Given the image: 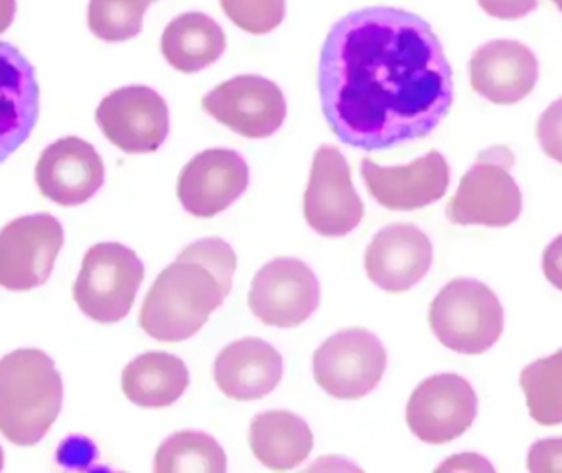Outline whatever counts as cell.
I'll list each match as a JSON object with an SVG mask.
<instances>
[{"label": "cell", "instance_id": "1", "mask_svg": "<svg viewBox=\"0 0 562 473\" xmlns=\"http://www.w3.org/2000/svg\"><path fill=\"white\" fill-rule=\"evenodd\" d=\"M317 88L333 134L366 151L428 137L454 102L438 35L425 19L396 7H366L330 26Z\"/></svg>", "mask_w": 562, "mask_h": 473}, {"label": "cell", "instance_id": "2", "mask_svg": "<svg viewBox=\"0 0 562 473\" xmlns=\"http://www.w3.org/2000/svg\"><path fill=\"white\" fill-rule=\"evenodd\" d=\"M236 270V251L223 238L193 241L158 274L142 304L138 324L160 342L196 336L229 296Z\"/></svg>", "mask_w": 562, "mask_h": 473}, {"label": "cell", "instance_id": "3", "mask_svg": "<svg viewBox=\"0 0 562 473\" xmlns=\"http://www.w3.org/2000/svg\"><path fill=\"white\" fill-rule=\"evenodd\" d=\"M61 406V373L43 350H13L0 360V432L7 441L22 448L38 444Z\"/></svg>", "mask_w": 562, "mask_h": 473}, {"label": "cell", "instance_id": "4", "mask_svg": "<svg viewBox=\"0 0 562 473\" xmlns=\"http://www.w3.org/2000/svg\"><path fill=\"white\" fill-rule=\"evenodd\" d=\"M504 307L497 294L472 278L449 281L429 307L436 339L462 356H481L504 333Z\"/></svg>", "mask_w": 562, "mask_h": 473}, {"label": "cell", "instance_id": "5", "mask_svg": "<svg viewBox=\"0 0 562 473\" xmlns=\"http://www.w3.org/2000/svg\"><path fill=\"white\" fill-rule=\"evenodd\" d=\"M515 155L504 145L477 155L446 207L456 226L508 227L520 219L524 196L510 170Z\"/></svg>", "mask_w": 562, "mask_h": 473}, {"label": "cell", "instance_id": "6", "mask_svg": "<svg viewBox=\"0 0 562 473\" xmlns=\"http://www.w3.org/2000/svg\"><path fill=\"white\" fill-rule=\"evenodd\" d=\"M144 278L145 264L134 250L102 241L85 255L72 296L82 314L95 323H119L131 313Z\"/></svg>", "mask_w": 562, "mask_h": 473}, {"label": "cell", "instance_id": "7", "mask_svg": "<svg viewBox=\"0 0 562 473\" xmlns=\"http://www.w3.org/2000/svg\"><path fill=\"white\" fill-rule=\"evenodd\" d=\"M386 369V350L379 337L362 327L330 336L314 352L317 385L337 399H360L379 386Z\"/></svg>", "mask_w": 562, "mask_h": 473}, {"label": "cell", "instance_id": "8", "mask_svg": "<svg viewBox=\"0 0 562 473\" xmlns=\"http://www.w3.org/2000/svg\"><path fill=\"white\" fill-rule=\"evenodd\" d=\"M303 210L307 226L323 237L347 236L362 223L366 206L339 148L321 145L314 154Z\"/></svg>", "mask_w": 562, "mask_h": 473}, {"label": "cell", "instance_id": "9", "mask_svg": "<svg viewBox=\"0 0 562 473\" xmlns=\"http://www.w3.org/2000/svg\"><path fill=\"white\" fill-rule=\"evenodd\" d=\"M65 230L52 214H33L12 221L0 230V286L30 291L52 277Z\"/></svg>", "mask_w": 562, "mask_h": 473}, {"label": "cell", "instance_id": "10", "mask_svg": "<svg viewBox=\"0 0 562 473\" xmlns=\"http://www.w3.org/2000/svg\"><path fill=\"white\" fill-rule=\"evenodd\" d=\"M95 122L104 137L128 155L154 154L170 134L167 101L147 86H127L102 99Z\"/></svg>", "mask_w": 562, "mask_h": 473}, {"label": "cell", "instance_id": "11", "mask_svg": "<svg viewBox=\"0 0 562 473\" xmlns=\"http://www.w3.org/2000/svg\"><path fill=\"white\" fill-rule=\"evenodd\" d=\"M479 399L464 376L439 373L413 392L406 406V423L426 444H448L461 438L477 418Z\"/></svg>", "mask_w": 562, "mask_h": 473}, {"label": "cell", "instance_id": "12", "mask_svg": "<svg viewBox=\"0 0 562 473\" xmlns=\"http://www.w3.org/2000/svg\"><path fill=\"white\" fill-rule=\"evenodd\" d=\"M319 301L316 274L293 257L276 258L263 264L250 284V309L266 326H301L317 309Z\"/></svg>", "mask_w": 562, "mask_h": 473}, {"label": "cell", "instance_id": "13", "mask_svg": "<svg viewBox=\"0 0 562 473\" xmlns=\"http://www.w3.org/2000/svg\"><path fill=\"white\" fill-rule=\"evenodd\" d=\"M201 108L246 138L272 137L286 119V99L279 85L256 75L236 76L216 86Z\"/></svg>", "mask_w": 562, "mask_h": 473}, {"label": "cell", "instance_id": "14", "mask_svg": "<svg viewBox=\"0 0 562 473\" xmlns=\"http://www.w3.org/2000/svg\"><path fill=\"white\" fill-rule=\"evenodd\" d=\"M249 181V165L239 151L211 148L184 165L178 178V200L191 216L210 219L233 206Z\"/></svg>", "mask_w": 562, "mask_h": 473}, {"label": "cell", "instance_id": "15", "mask_svg": "<svg viewBox=\"0 0 562 473\" xmlns=\"http://www.w3.org/2000/svg\"><path fill=\"white\" fill-rule=\"evenodd\" d=\"M360 173L370 196L390 211H415L438 203L451 183V168L438 150L405 167H380L366 158Z\"/></svg>", "mask_w": 562, "mask_h": 473}, {"label": "cell", "instance_id": "16", "mask_svg": "<svg viewBox=\"0 0 562 473\" xmlns=\"http://www.w3.org/2000/svg\"><path fill=\"white\" fill-rule=\"evenodd\" d=\"M101 155L79 137H65L40 155L35 181L40 193L59 206L75 207L88 203L104 184Z\"/></svg>", "mask_w": 562, "mask_h": 473}, {"label": "cell", "instance_id": "17", "mask_svg": "<svg viewBox=\"0 0 562 473\" xmlns=\"http://www.w3.org/2000/svg\"><path fill=\"white\" fill-rule=\"evenodd\" d=\"M540 65L533 49L517 40H492L472 53L471 86L481 98L498 105L524 101L538 82Z\"/></svg>", "mask_w": 562, "mask_h": 473}, {"label": "cell", "instance_id": "18", "mask_svg": "<svg viewBox=\"0 0 562 473\" xmlns=\"http://www.w3.org/2000/svg\"><path fill=\"white\" fill-rule=\"evenodd\" d=\"M431 264V240L413 224L383 227L366 250L367 277L389 293L412 290L428 274Z\"/></svg>", "mask_w": 562, "mask_h": 473}, {"label": "cell", "instance_id": "19", "mask_svg": "<svg viewBox=\"0 0 562 473\" xmlns=\"http://www.w3.org/2000/svg\"><path fill=\"white\" fill-rule=\"evenodd\" d=\"M38 115L35 68L16 46L0 42V165L29 140Z\"/></svg>", "mask_w": 562, "mask_h": 473}, {"label": "cell", "instance_id": "20", "mask_svg": "<svg viewBox=\"0 0 562 473\" xmlns=\"http://www.w3.org/2000/svg\"><path fill=\"white\" fill-rule=\"evenodd\" d=\"M283 359L272 344L257 337L236 340L221 350L214 380L227 398L256 402L280 385Z\"/></svg>", "mask_w": 562, "mask_h": 473}, {"label": "cell", "instance_id": "21", "mask_svg": "<svg viewBox=\"0 0 562 473\" xmlns=\"http://www.w3.org/2000/svg\"><path fill=\"white\" fill-rule=\"evenodd\" d=\"M226 48V33L206 13H181L168 23L161 35L165 59L171 68L184 75H193L214 65Z\"/></svg>", "mask_w": 562, "mask_h": 473}, {"label": "cell", "instance_id": "22", "mask_svg": "<svg viewBox=\"0 0 562 473\" xmlns=\"http://www.w3.org/2000/svg\"><path fill=\"white\" fill-rule=\"evenodd\" d=\"M249 444L266 468L291 471L310 458L314 436L301 416L291 412H266L250 423Z\"/></svg>", "mask_w": 562, "mask_h": 473}, {"label": "cell", "instance_id": "23", "mask_svg": "<svg viewBox=\"0 0 562 473\" xmlns=\"http://www.w3.org/2000/svg\"><path fill=\"white\" fill-rule=\"evenodd\" d=\"M190 385L183 360L167 352H148L132 360L122 372V392L140 408H167Z\"/></svg>", "mask_w": 562, "mask_h": 473}, {"label": "cell", "instance_id": "24", "mask_svg": "<svg viewBox=\"0 0 562 473\" xmlns=\"http://www.w3.org/2000/svg\"><path fill=\"white\" fill-rule=\"evenodd\" d=\"M227 458L213 436L201 431H180L170 436L155 455L157 473H224Z\"/></svg>", "mask_w": 562, "mask_h": 473}, {"label": "cell", "instance_id": "25", "mask_svg": "<svg viewBox=\"0 0 562 473\" xmlns=\"http://www.w3.org/2000/svg\"><path fill=\"white\" fill-rule=\"evenodd\" d=\"M528 412L541 426L562 425V349L521 372Z\"/></svg>", "mask_w": 562, "mask_h": 473}, {"label": "cell", "instance_id": "26", "mask_svg": "<svg viewBox=\"0 0 562 473\" xmlns=\"http://www.w3.org/2000/svg\"><path fill=\"white\" fill-rule=\"evenodd\" d=\"M155 2L158 0H89V30L102 42H127L142 32L145 12Z\"/></svg>", "mask_w": 562, "mask_h": 473}, {"label": "cell", "instance_id": "27", "mask_svg": "<svg viewBox=\"0 0 562 473\" xmlns=\"http://www.w3.org/2000/svg\"><path fill=\"white\" fill-rule=\"evenodd\" d=\"M234 25L252 35H267L279 29L286 13L284 0H220Z\"/></svg>", "mask_w": 562, "mask_h": 473}, {"label": "cell", "instance_id": "28", "mask_svg": "<svg viewBox=\"0 0 562 473\" xmlns=\"http://www.w3.org/2000/svg\"><path fill=\"white\" fill-rule=\"evenodd\" d=\"M537 138L544 154L562 165V98L557 99L541 114L537 124Z\"/></svg>", "mask_w": 562, "mask_h": 473}, {"label": "cell", "instance_id": "29", "mask_svg": "<svg viewBox=\"0 0 562 473\" xmlns=\"http://www.w3.org/2000/svg\"><path fill=\"white\" fill-rule=\"evenodd\" d=\"M528 471L562 473V439H543L535 442L528 452Z\"/></svg>", "mask_w": 562, "mask_h": 473}, {"label": "cell", "instance_id": "30", "mask_svg": "<svg viewBox=\"0 0 562 473\" xmlns=\"http://www.w3.org/2000/svg\"><path fill=\"white\" fill-rule=\"evenodd\" d=\"M485 13L501 20H518L538 9L540 0H477Z\"/></svg>", "mask_w": 562, "mask_h": 473}, {"label": "cell", "instance_id": "31", "mask_svg": "<svg viewBox=\"0 0 562 473\" xmlns=\"http://www.w3.org/2000/svg\"><path fill=\"white\" fill-rule=\"evenodd\" d=\"M543 271L547 280L562 291V234L544 248Z\"/></svg>", "mask_w": 562, "mask_h": 473}, {"label": "cell", "instance_id": "32", "mask_svg": "<svg viewBox=\"0 0 562 473\" xmlns=\"http://www.w3.org/2000/svg\"><path fill=\"white\" fill-rule=\"evenodd\" d=\"M16 2L15 0H0V35L9 30L15 19Z\"/></svg>", "mask_w": 562, "mask_h": 473}, {"label": "cell", "instance_id": "33", "mask_svg": "<svg viewBox=\"0 0 562 473\" xmlns=\"http://www.w3.org/2000/svg\"><path fill=\"white\" fill-rule=\"evenodd\" d=\"M3 469V451L2 448H0V471Z\"/></svg>", "mask_w": 562, "mask_h": 473}, {"label": "cell", "instance_id": "34", "mask_svg": "<svg viewBox=\"0 0 562 473\" xmlns=\"http://www.w3.org/2000/svg\"><path fill=\"white\" fill-rule=\"evenodd\" d=\"M554 2V5L558 7V9H560V12H562V0H553Z\"/></svg>", "mask_w": 562, "mask_h": 473}]
</instances>
